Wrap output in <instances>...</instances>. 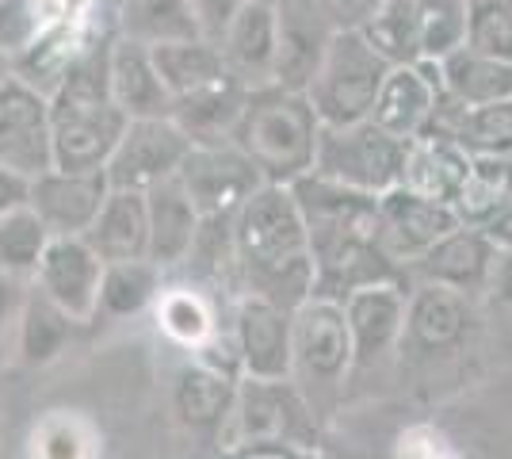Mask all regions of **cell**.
<instances>
[{
  "mask_svg": "<svg viewBox=\"0 0 512 459\" xmlns=\"http://www.w3.org/2000/svg\"><path fill=\"white\" fill-rule=\"evenodd\" d=\"M0 169L35 180L54 169L50 153V104L43 92L16 81H0Z\"/></svg>",
  "mask_w": 512,
  "mask_h": 459,
  "instance_id": "8fae6325",
  "label": "cell"
},
{
  "mask_svg": "<svg viewBox=\"0 0 512 459\" xmlns=\"http://www.w3.org/2000/svg\"><path fill=\"white\" fill-rule=\"evenodd\" d=\"M230 241L237 295L276 303L291 314L314 295L306 226L287 184H260L230 219Z\"/></svg>",
  "mask_w": 512,
  "mask_h": 459,
  "instance_id": "6da1fadb",
  "label": "cell"
},
{
  "mask_svg": "<svg viewBox=\"0 0 512 459\" xmlns=\"http://www.w3.org/2000/svg\"><path fill=\"white\" fill-rule=\"evenodd\" d=\"M360 39L386 66H409L421 62V23H417V0H383L367 20L356 27Z\"/></svg>",
  "mask_w": 512,
  "mask_h": 459,
  "instance_id": "d590c367",
  "label": "cell"
},
{
  "mask_svg": "<svg viewBox=\"0 0 512 459\" xmlns=\"http://www.w3.org/2000/svg\"><path fill=\"white\" fill-rule=\"evenodd\" d=\"M146 222H150L146 261L157 264L165 276H176L199 238V226H203L188 192L176 184V176L146 192Z\"/></svg>",
  "mask_w": 512,
  "mask_h": 459,
  "instance_id": "cb8c5ba5",
  "label": "cell"
},
{
  "mask_svg": "<svg viewBox=\"0 0 512 459\" xmlns=\"http://www.w3.org/2000/svg\"><path fill=\"white\" fill-rule=\"evenodd\" d=\"M386 62L360 39V31H333L310 88L302 92L321 127H348L371 115L386 77Z\"/></svg>",
  "mask_w": 512,
  "mask_h": 459,
  "instance_id": "8992f818",
  "label": "cell"
},
{
  "mask_svg": "<svg viewBox=\"0 0 512 459\" xmlns=\"http://www.w3.org/2000/svg\"><path fill=\"white\" fill-rule=\"evenodd\" d=\"M394 459H470L467 444L440 421H413L394 444Z\"/></svg>",
  "mask_w": 512,
  "mask_h": 459,
  "instance_id": "ab89813d",
  "label": "cell"
},
{
  "mask_svg": "<svg viewBox=\"0 0 512 459\" xmlns=\"http://www.w3.org/2000/svg\"><path fill=\"white\" fill-rule=\"evenodd\" d=\"M169 276L153 261H111L100 276V295H96V322H130L150 314L157 291Z\"/></svg>",
  "mask_w": 512,
  "mask_h": 459,
  "instance_id": "d6a6232c",
  "label": "cell"
},
{
  "mask_svg": "<svg viewBox=\"0 0 512 459\" xmlns=\"http://www.w3.org/2000/svg\"><path fill=\"white\" fill-rule=\"evenodd\" d=\"M188 150H192L188 134L172 119H130L115 153L107 157L104 176L111 188L150 192L180 173Z\"/></svg>",
  "mask_w": 512,
  "mask_h": 459,
  "instance_id": "30bf717a",
  "label": "cell"
},
{
  "mask_svg": "<svg viewBox=\"0 0 512 459\" xmlns=\"http://www.w3.org/2000/svg\"><path fill=\"white\" fill-rule=\"evenodd\" d=\"M8 73H12V69H8V54H4V50H0V81H4V77H8Z\"/></svg>",
  "mask_w": 512,
  "mask_h": 459,
  "instance_id": "681fc988",
  "label": "cell"
},
{
  "mask_svg": "<svg viewBox=\"0 0 512 459\" xmlns=\"http://www.w3.org/2000/svg\"><path fill=\"white\" fill-rule=\"evenodd\" d=\"M245 96H249V88L230 77V81L207 88V92H199V96L176 100L169 119L180 127V131L188 134V142H192V146L230 142L237 115H241V108H245Z\"/></svg>",
  "mask_w": 512,
  "mask_h": 459,
  "instance_id": "836d02e7",
  "label": "cell"
},
{
  "mask_svg": "<svg viewBox=\"0 0 512 459\" xmlns=\"http://www.w3.org/2000/svg\"><path fill=\"white\" fill-rule=\"evenodd\" d=\"M318 131V115L302 92L264 85L249 88L230 142L260 169L264 184H295L314 165Z\"/></svg>",
  "mask_w": 512,
  "mask_h": 459,
  "instance_id": "3957f363",
  "label": "cell"
},
{
  "mask_svg": "<svg viewBox=\"0 0 512 459\" xmlns=\"http://www.w3.org/2000/svg\"><path fill=\"white\" fill-rule=\"evenodd\" d=\"M153 66L161 73V85L169 88L172 104L199 96L207 88L230 81V69L222 62V50L211 39H184V43L153 46Z\"/></svg>",
  "mask_w": 512,
  "mask_h": 459,
  "instance_id": "4dcf8cb0",
  "label": "cell"
},
{
  "mask_svg": "<svg viewBox=\"0 0 512 459\" xmlns=\"http://www.w3.org/2000/svg\"><path fill=\"white\" fill-rule=\"evenodd\" d=\"M241 379H291V310L237 295L230 303Z\"/></svg>",
  "mask_w": 512,
  "mask_h": 459,
  "instance_id": "9a60e30c",
  "label": "cell"
},
{
  "mask_svg": "<svg viewBox=\"0 0 512 459\" xmlns=\"http://www.w3.org/2000/svg\"><path fill=\"white\" fill-rule=\"evenodd\" d=\"M150 318L153 329L184 356H195L199 349H207L214 337L230 326V314L222 318L218 295L192 284V280H184V276L180 280L169 276L161 284V291H157V299L150 306Z\"/></svg>",
  "mask_w": 512,
  "mask_h": 459,
  "instance_id": "ffe728a7",
  "label": "cell"
},
{
  "mask_svg": "<svg viewBox=\"0 0 512 459\" xmlns=\"http://www.w3.org/2000/svg\"><path fill=\"white\" fill-rule=\"evenodd\" d=\"M85 241L104 264L111 261H142L150 245V222H146V192H123L111 188L96 222L88 226Z\"/></svg>",
  "mask_w": 512,
  "mask_h": 459,
  "instance_id": "4316f807",
  "label": "cell"
},
{
  "mask_svg": "<svg viewBox=\"0 0 512 459\" xmlns=\"http://www.w3.org/2000/svg\"><path fill=\"white\" fill-rule=\"evenodd\" d=\"M459 226L448 203H432L425 196H413L402 184L379 196V215H375V238L386 261L398 264L402 276L417 257H425L436 241Z\"/></svg>",
  "mask_w": 512,
  "mask_h": 459,
  "instance_id": "7c38bea8",
  "label": "cell"
},
{
  "mask_svg": "<svg viewBox=\"0 0 512 459\" xmlns=\"http://www.w3.org/2000/svg\"><path fill=\"white\" fill-rule=\"evenodd\" d=\"M241 4H245V0H188L195 23H199V35L211 39V43L222 39V31L230 27V20L237 16Z\"/></svg>",
  "mask_w": 512,
  "mask_h": 459,
  "instance_id": "b9f144b4",
  "label": "cell"
},
{
  "mask_svg": "<svg viewBox=\"0 0 512 459\" xmlns=\"http://www.w3.org/2000/svg\"><path fill=\"white\" fill-rule=\"evenodd\" d=\"M27 284H16L8 276H0V372L12 364V326H16V310Z\"/></svg>",
  "mask_w": 512,
  "mask_h": 459,
  "instance_id": "ee69618b",
  "label": "cell"
},
{
  "mask_svg": "<svg viewBox=\"0 0 512 459\" xmlns=\"http://www.w3.org/2000/svg\"><path fill=\"white\" fill-rule=\"evenodd\" d=\"M111 35L138 46H165L184 39H203L188 0H115L107 8Z\"/></svg>",
  "mask_w": 512,
  "mask_h": 459,
  "instance_id": "f1b7e54d",
  "label": "cell"
},
{
  "mask_svg": "<svg viewBox=\"0 0 512 459\" xmlns=\"http://www.w3.org/2000/svg\"><path fill=\"white\" fill-rule=\"evenodd\" d=\"M46 245H50V230L27 203L4 211L0 215V276H8L16 284H31Z\"/></svg>",
  "mask_w": 512,
  "mask_h": 459,
  "instance_id": "8d00e7d4",
  "label": "cell"
},
{
  "mask_svg": "<svg viewBox=\"0 0 512 459\" xmlns=\"http://www.w3.org/2000/svg\"><path fill=\"white\" fill-rule=\"evenodd\" d=\"M276 4V73L272 85L306 92L329 50L333 27L314 0H272Z\"/></svg>",
  "mask_w": 512,
  "mask_h": 459,
  "instance_id": "d6986e66",
  "label": "cell"
},
{
  "mask_svg": "<svg viewBox=\"0 0 512 459\" xmlns=\"http://www.w3.org/2000/svg\"><path fill=\"white\" fill-rule=\"evenodd\" d=\"M77 329L81 326L69 314H62L35 284H27L16 310V326H12V364L20 368L58 364L73 345Z\"/></svg>",
  "mask_w": 512,
  "mask_h": 459,
  "instance_id": "d4e9b609",
  "label": "cell"
},
{
  "mask_svg": "<svg viewBox=\"0 0 512 459\" xmlns=\"http://www.w3.org/2000/svg\"><path fill=\"white\" fill-rule=\"evenodd\" d=\"M176 184L188 192L199 219H234L237 207L264 184V176L234 142H211V146H192Z\"/></svg>",
  "mask_w": 512,
  "mask_h": 459,
  "instance_id": "9c48e42d",
  "label": "cell"
},
{
  "mask_svg": "<svg viewBox=\"0 0 512 459\" xmlns=\"http://www.w3.org/2000/svg\"><path fill=\"white\" fill-rule=\"evenodd\" d=\"M497 245H493L482 230L474 226H455L451 234L436 241L425 257L406 268V284H436L459 291L474 303H482L486 284H490V272L497 264Z\"/></svg>",
  "mask_w": 512,
  "mask_h": 459,
  "instance_id": "5bb4252c",
  "label": "cell"
},
{
  "mask_svg": "<svg viewBox=\"0 0 512 459\" xmlns=\"http://www.w3.org/2000/svg\"><path fill=\"white\" fill-rule=\"evenodd\" d=\"M27 459H104L100 421L77 406H54L31 421L23 437Z\"/></svg>",
  "mask_w": 512,
  "mask_h": 459,
  "instance_id": "83f0119b",
  "label": "cell"
},
{
  "mask_svg": "<svg viewBox=\"0 0 512 459\" xmlns=\"http://www.w3.org/2000/svg\"><path fill=\"white\" fill-rule=\"evenodd\" d=\"M8 421H4V414H0V459H8Z\"/></svg>",
  "mask_w": 512,
  "mask_h": 459,
  "instance_id": "c3c4849f",
  "label": "cell"
},
{
  "mask_svg": "<svg viewBox=\"0 0 512 459\" xmlns=\"http://www.w3.org/2000/svg\"><path fill=\"white\" fill-rule=\"evenodd\" d=\"M111 39V35H107ZM107 39L88 50L46 96L50 104V153L62 173H104L127 131V115L115 108L107 92Z\"/></svg>",
  "mask_w": 512,
  "mask_h": 459,
  "instance_id": "7a4b0ae2",
  "label": "cell"
},
{
  "mask_svg": "<svg viewBox=\"0 0 512 459\" xmlns=\"http://www.w3.org/2000/svg\"><path fill=\"white\" fill-rule=\"evenodd\" d=\"M222 459H321L318 452L306 448H291V444H237L226 448Z\"/></svg>",
  "mask_w": 512,
  "mask_h": 459,
  "instance_id": "f6af8a7d",
  "label": "cell"
},
{
  "mask_svg": "<svg viewBox=\"0 0 512 459\" xmlns=\"http://www.w3.org/2000/svg\"><path fill=\"white\" fill-rule=\"evenodd\" d=\"M100 276H104V261L92 253L85 238H50L31 284L77 326L88 329L96 322Z\"/></svg>",
  "mask_w": 512,
  "mask_h": 459,
  "instance_id": "4fadbf2b",
  "label": "cell"
},
{
  "mask_svg": "<svg viewBox=\"0 0 512 459\" xmlns=\"http://www.w3.org/2000/svg\"><path fill=\"white\" fill-rule=\"evenodd\" d=\"M27 188H31V180L0 169V215L12 211V207H23V203H27Z\"/></svg>",
  "mask_w": 512,
  "mask_h": 459,
  "instance_id": "7dc6e473",
  "label": "cell"
},
{
  "mask_svg": "<svg viewBox=\"0 0 512 459\" xmlns=\"http://www.w3.org/2000/svg\"><path fill=\"white\" fill-rule=\"evenodd\" d=\"M512 196V153L509 157H470V169L451 199L459 226L482 230Z\"/></svg>",
  "mask_w": 512,
  "mask_h": 459,
  "instance_id": "e575fe53",
  "label": "cell"
},
{
  "mask_svg": "<svg viewBox=\"0 0 512 459\" xmlns=\"http://www.w3.org/2000/svg\"><path fill=\"white\" fill-rule=\"evenodd\" d=\"M406 295L409 284H375L341 303L348 337H352V356H356L352 375L371 364H383L398 352L402 326H406Z\"/></svg>",
  "mask_w": 512,
  "mask_h": 459,
  "instance_id": "ac0fdd59",
  "label": "cell"
},
{
  "mask_svg": "<svg viewBox=\"0 0 512 459\" xmlns=\"http://www.w3.org/2000/svg\"><path fill=\"white\" fill-rule=\"evenodd\" d=\"M314 4L333 31H356L383 0H314Z\"/></svg>",
  "mask_w": 512,
  "mask_h": 459,
  "instance_id": "7bdbcfd3",
  "label": "cell"
},
{
  "mask_svg": "<svg viewBox=\"0 0 512 459\" xmlns=\"http://www.w3.org/2000/svg\"><path fill=\"white\" fill-rule=\"evenodd\" d=\"M482 303H486V310H490L493 318L512 322V249L509 253H497V264H493Z\"/></svg>",
  "mask_w": 512,
  "mask_h": 459,
  "instance_id": "60d3db41",
  "label": "cell"
},
{
  "mask_svg": "<svg viewBox=\"0 0 512 459\" xmlns=\"http://www.w3.org/2000/svg\"><path fill=\"white\" fill-rule=\"evenodd\" d=\"M482 234H486L501 253H509L512 249V196L505 199V207H501V211L482 226Z\"/></svg>",
  "mask_w": 512,
  "mask_h": 459,
  "instance_id": "bcb514c9",
  "label": "cell"
},
{
  "mask_svg": "<svg viewBox=\"0 0 512 459\" xmlns=\"http://www.w3.org/2000/svg\"><path fill=\"white\" fill-rule=\"evenodd\" d=\"M478 326V303L436 284H409L406 326H402V360H448L470 341Z\"/></svg>",
  "mask_w": 512,
  "mask_h": 459,
  "instance_id": "ba28073f",
  "label": "cell"
},
{
  "mask_svg": "<svg viewBox=\"0 0 512 459\" xmlns=\"http://www.w3.org/2000/svg\"><path fill=\"white\" fill-rule=\"evenodd\" d=\"M440 100H444V88H440V69H436V62L390 66L367 119L375 127H383L386 134L409 142V138L425 134L436 123Z\"/></svg>",
  "mask_w": 512,
  "mask_h": 459,
  "instance_id": "2e32d148",
  "label": "cell"
},
{
  "mask_svg": "<svg viewBox=\"0 0 512 459\" xmlns=\"http://www.w3.org/2000/svg\"><path fill=\"white\" fill-rule=\"evenodd\" d=\"M402 157H406L402 138L386 134L371 119H360L348 127H321L310 173L363 196H383L402 180Z\"/></svg>",
  "mask_w": 512,
  "mask_h": 459,
  "instance_id": "52a82bcc",
  "label": "cell"
},
{
  "mask_svg": "<svg viewBox=\"0 0 512 459\" xmlns=\"http://www.w3.org/2000/svg\"><path fill=\"white\" fill-rule=\"evenodd\" d=\"M234 391L237 379L211 372L195 360H184L176 375H172V417L176 425L199 444H218L222 452V437H226V421L234 410Z\"/></svg>",
  "mask_w": 512,
  "mask_h": 459,
  "instance_id": "44dd1931",
  "label": "cell"
},
{
  "mask_svg": "<svg viewBox=\"0 0 512 459\" xmlns=\"http://www.w3.org/2000/svg\"><path fill=\"white\" fill-rule=\"evenodd\" d=\"M470 169V153L444 131H425L406 142V157H402V188L413 196H425L432 203H448L455 199L463 176Z\"/></svg>",
  "mask_w": 512,
  "mask_h": 459,
  "instance_id": "484cf974",
  "label": "cell"
},
{
  "mask_svg": "<svg viewBox=\"0 0 512 459\" xmlns=\"http://www.w3.org/2000/svg\"><path fill=\"white\" fill-rule=\"evenodd\" d=\"M352 368L356 356L341 303L306 299L291 314V383L299 387L321 425L341 410Z\"/></svg>",
  "mask_w": 512,
  "mask_h": 459,
  "instance_id": "277c9868",
  "label": "cell"
},
{
  "mask_svg": "<svg viewBox=\"0 0 512 459\" xmlns=\"http://www.w3.org/2000/svg\"><path fill=\"white\" fill-rule=\"evenodd\" d=\"M107 184L104 173H62V169H46L43 176L31 180L27 188V207L39 215L50 238H85L88 226L96 222L104 207Z\"/></svg>",
  "mask_w": 512,
  "mask_h": 459,
  "instance_id": "e0dca14e",
  "label": "cell"
},
{
  "mask_svg": "<svg viewBox=\"0 0 512 459\" xmlns=\"http://www.w3.org/2000/svg\"><path fill=\"white\" fill-rule=\"evenodd\" d=\"M432 127L451 134L470 157H509L512 96L509 100H497V104H478V108H455L451 100H440V111H436V123Z\"/></svg>",
  "mask_w": 512,
  "mask_h": 459,
  "instance_id": "f546056e",
  "label": "cell"
},
{
  "mask_svg": "<svg viewBox=\"0 0 512 459\" xmlns=\"http://www.w3.org/2000/svg\"><path fill=\"white\" fill-rule=\"evenodd\" d=\"M107 92L115 100V108L127 119H169L172 96L161 85V73L153 66L150 46H138L130 39L111 35L107 39Z\"/></svg>",
  "mask_w": 512,
  "mask_h": 459,
  "instance_id": "7402d4cb",
  "label": "cell"
},
{
  "mask_svg": "<svg viewBox=\"0 0 512 459\" xmlns=\"http://www.w3.org/2000/svg\"><path fill=\"white\" fill-rule=\"evenodd\" d=\"M237 444H291L318 452L321 421L291 379H237L222 452Z\"/></svg>",
  "mask_w": 512,
  "mask_h": 459,
  "instance_id": "5b68a950",
  "label": "cell"
},
{
  "mask_svg": "<svg viewBox=\"0 0 512 459\" xmlns=\"http://www.w3.org/2000/svg\"><path fill=\"white\" fill-rule=\"evenodd\" d=\"M436 69H440L444 100H451L455 108H478V104H497L512 96V62H501V58H486L463 46L451 58L436 62Z\"/></svg>",
  "mask_w": 512,
  "mask_h": 459,
  "instance_id": "1f68e13d",
  "label": "cell"
},
{
  "mask_svg": "<svg viewBox=\"0 0 512 459\" xmlns=\"http://www.w3.org/2000/svg\"><path fill=\"white\" fill-rule=\"evenodd\" d=\"M467 50L512 62V0H470Z\"/></svg>",
  "mask_w": 512,
  "mask_h": 459,
  "instance_id": "f35d334b",
  "label": "cell"
},
{
  "mask_svg": "<svg viewBox=\"0 0 512 459\" xmlns=\"http://www.w3.org/2000/svg\"><path fill=\"white\" fill-rule=\"evenodd\" d=\"M222 62L230 77L245 88L272 85L276 73V4L272 0H245L237 16L218 39Z\"/></svg>",
  "mask_w": 512,
  "mask_h": 459,
  "instance_id": "603a6c76",
  "label": "cell"
},
{
  "mask_svg": "<svg viewBox=\"0 0 512 459\" xmlns=\"http://www.w3.org/2000/svg\"><path fill=\"white\" fill-rule=\"evenodd\" d=\"M470 0H417L421 62H444L467 46Z\"/></svg>",
  "mask_w": 512,
  "mask_h": 459,
  "instance_id": "74e56055",
  "label": "cell"
}]
</instances>
